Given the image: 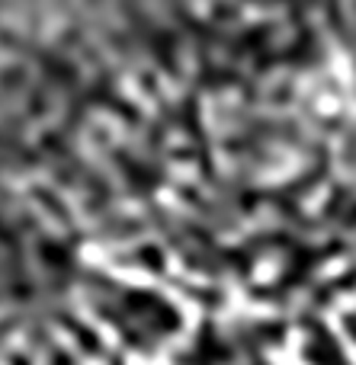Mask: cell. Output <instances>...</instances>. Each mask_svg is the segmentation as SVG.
<instances>
[{
	"mask_svg": "<svg viewBox=\"0 0 356 365\" xmlns=\"http://www.w3.org/2000/svg\"><path fill=\"white\" fill-rule=\"evenodd\" d=\"M148 295H141V292H132V308H141L145 304ZM128 317H141V311H122V317H116V324H128Z\"/></svg>",
	"mask_w": 356,
	"mask_h": 365,
	"instance_id": "obj_1",
	"label": "cell"
}]
</instances>
